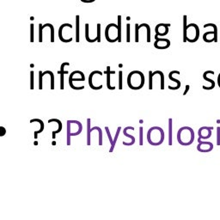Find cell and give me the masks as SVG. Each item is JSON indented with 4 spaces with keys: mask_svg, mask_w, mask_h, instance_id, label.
<instances>
[{
    "mask_svg": "<svg viewBox=\"0 0 220 220\" xmlns=\"http://www.w3.org/2000/svg\"><path fill=\"white\" fill-rule=\"evenodd\" d=\"M177 141L182 146H188L192 144L195 139V132L190 126H182L177 132Z\"/></svg>",
    "mask_w": 220,
    "mask_h": 220,
    "instance_id": "obj_3",
    "label": "cell"
},
{
    "mask_svg": "<svg viewBox=\"0 0 220 220\" xmlns=\"http://www.w3.org/2000/svg\"><path fill=\"white\" fill-rule=\"evenodd\" d=\"M82 3H93L95 2L96 0H81Z\"/></svg>",
    "mask_w": 220,
    "mask_h": 220,
    "instance_id": "obj_25",
    "label": "cell"
},
{
    "mask_svg": "<svg viewBox=\"0 0 220 220\" xmlns=\"http://www.w3.org/2000/svg\"><path fill=\"white\" fill-rule=\"evenodd\" d=\"M76 24H77V28H76V41L79 42V16H76Z\"/></svg>",
    "mask_w": 220,
    "mask_h": 220,
    "instance_id": "obj_19",
    "label": "cell"
},
{
    "mask_svg": "<svg viewBox=\"0 0 220 220\" xmlns=\"http://www.w3.org/2000/svg\"><path fill=\"white\" fill-rule=\"evenodd\" d=\"M187 16H183V42L193 43L199 40V28L195 23H187Z\"/></svg>",
    "mask_w": 220,
    "mask_h": 220,
    "instance_id": "obj_1",
    "label": "cell"
},
{
    "mask_svg": "<svg viewBox=\"0 0 220 220\" xmlns=\"http://www.w3.org/2000/svg\"><path fill=\"white\" fill-rule=\"evenodd\" d=\"M145 77L143 72L140 71H132L127 76V85L131 89L138 90L141 89L144 85Z\"/></svg>",
    "mask_w": 220,
    "mask_h": 220,
    "instance_id": "obj_5",
    "label": "cell"
},
{
    "mask_svg": "<svg viewBox=\"0 0 220 220\" xmlns=\"http://www.w3.org/2000/svg\"><path fill=\"white\" fill-rule=\"evenodd\" d=\"M173 144V120L169 119V145Z\"/></svg>",
    "mask_w": 220,
    "mask_h": 220,
    "instance_id": "obj_16",
    "label": "cell"
},
{
    "mask_svg": "<svg viewBox=\"0 0 220 220\" xmlns=\"http://www.w3.org/2000/svg\"><path fill=\"white\" fill-rule=\"evenodd\" d=\"M175 71H171L170 72H169V78L171 80L172 82H174L175 83V86H176V89H178L181 88V81L177 79V78H175V77H173V74H174V72H175Z\"/></svg>",
    "mask_w": 220,
    "mask_h": 220,
    "instance_id": "obj_17",
    "label": "cell"
},
{
    "mask_svg": "<svg viewBox=\"0 0 220 220\" xmlns=\"http://www.w3.org/2000/svg\"><path fill=\"white\" fill-rule=\"evenodd\" d=\"M217 82H218V85L219 86V88H220V73L219 74V76H218V79H217Z\"/></svg>",
    "mask_w": 220,
    "mask_h": 220,
    "instance_id": "obj_26",
    "label": "cell"
},
{
    "mask_svg": "<svg viewBox=\"0 0 220 220\" xmlns=\"http://www.w3.org/2000/svg\"><path fill=\"white\" fill-rule=\"evenodd\" d=\"M104 34L106 40L110 43L121 41V16L120 15L118 16V24L109 23V25H107Z\"/></svg>",
    "mask_w": 220,
    "mask_h": 220,
    "instance_id": "obj_2",
    "label": "cell"
},
{
    "mask_svg": "<svg viewBox=\"0 0 220 220\" xmlns=\"http://www.w3.org/2000/svg\"><path fill=\"white\" fill-rule=\"evenodd\" d=\"M210 72V71H205L204 73H203V78L206 80V82H208L210 83V87H209V90H211V89H213L215 88V86H216V82L215 81L212 79V78H210L209 77H208V73Z\"/></svg>",
    "mask_w": 220,
    "mask_h": 220,
    "instance_id": "obj_15",
    "label": "cell"
},
{
    "mask_svg": "<svg viewBox=\"0 0 220 220\" xmlns=\"http://www.w3.org/2000/svg\"><path fill=\"white\" fill-rule=\"evenodd\" d=\"M189 89H190V86H189V85H186V90H185V92L183 93V95H184V96L187 95V91L189 90Z\"/></svg>",
    "mask_w": 220,
    "mask_h": 220,
    "instance_id": "obj_24",
    "label": "cell"
},
{
    "mask_svg": "<svg viewBox=\"0 0 220 220\" xmlns=\"http://www.w3.org/2000/svg\"><path fill=\"white\" fill-rule=\"evenodd\" d=\"M207 27H213V31H207L203 34V41L206 43L211 42H218V27L214 23H206L204 25V28H206Z\"/></svg>",
    "mask_w": 220,
    "mask_h": 220,
    "instance_id": "obj_7",
    "label": "cell"
},
{
    "mask_svg": "<svg viewBox=\"0 0 220 220\" xmlns=\"http://www.w3.org/2000/svg\"><path fill=\"white\" fill-rule=\"evenodd\" d=\"M165 132L160 126H152L147 132V141L153 146H158L164 143Z\"/></svg>",
    "mask_w": 220,
    "mask_h": 220,
    "instance_id": "obj_4",
    "label": "cell"
},
{
    "mask_svg": "<svg viewBox=\"0 0 220 220\" xmlns=\"http://www.w3.org/2000/svg\"><path fill=\"white\" fill-rule=\"evenodd\" d=\"M131 41V25L130 23L126 24V42H130Z\"/></svg>",
    "mask_w": 220,
    "mask_h": 220,
    "instance_id": "obj_21",
    "label": "cell"
},
{
    "mask_svg": "<svg viewBox=\"0 0 220 220\" xmlns=\"http://www.w3.org/2000/svg\"><path fill=\"white\" fill-rule=\"evenodd\" d=\"M139 145H143V127H139Z\"/></svg>",
    "mask_w": 220,
    "mask_h": 220,
    "instance_id": "obj_22",
    "label": "cell"
},
{
    "mask_svg": "<svg viewBox=\"0 0 220 220\" xmlns=\"http://www.w3.org/2000/svg\"><path fill=\"white\" fill-rule=\"evenodd\" d=\"M123 72L122 71H119V82H118V87L119 89L121 90L122 89V86H123Z\"/></svg>",
    "mask_w": 220,
    "mask_h": 220,
    "instance_id": "obj_20",
    "label": "cell"
},
{
    "mask_svg": "<svg viewBox=\"0 0 220 220\" xmlns=\"http://www.w3.org/2000/svg\"><path fill=\"white\" fill-rule=\"evenodd\" d=\"M213 127H210V126H201L198 130V135H199V138L200 140H206L208 138H210L213 133Z\"/></svg>",
    "mask_w": 220,
    "mask_h": 220,
    "instance_id": "obj_12",
    "label": "cell"
},
{
    "mask_svg": "<svg viewBox=\"0 0 220 220\" xmlns=\"http://www.w3.org/2000/svg\"><path fill=\"white\" fill-rule=\"evenodd\" d=\"M197 150H198V151L202 152V153L210 152V151H212L213 150V144L210 141L198 139Z\"/></svg>",
    "mask_w": 220,
    "mask_h": 220,
    "instance_id": "obj_10",
    "label": "cell"
},
{
    "mask_svg": "<svg viewBox=\"0 0 220 220\" xmlns=\"http://www.w3.org/2000/svg\"><path fill=\"white\" fill-rule=\"evenodd\" d=\"M170 27V24L169 23H159L155 28L156 35L158 36H165L169 34V29Z\"/></svg>",
    "mask_w": 220,
    "mask_h": 220,
    "instance_id": "obj_13",
    "label": "cell"
},
{
    "mask_svg": "<svg viewBox=\"0 0 220 220\" xmlns=\"http://www.w3.org/2000/svg\"><path fill=\"white\" fill-rule=\"evenodd\" d=\"M105 130H106V132H107V135H108V138H109V140L110 143L109 152H113L114 150L115 144H116L117 143L118 138L120 136V130H121V126H118L116 132H114V135H112V133H111V132H110L109 127V126H106V127H105Z\"/></svg>",
    "mask_w": 220,
    "mask_h": 220,
    "instance_id": "obj_8",
    "label": "cell"
},
{
    "mask_svg": "<svg viewBox=\"0 0 220 220\" xmlns=\"http://www.w3.org/2000/svg\"><path fill=\"white\" fill-rule=\"evenodd\" d=\"M65 65H70V64L69 63H64V64H62L61 65V70L59 71V73H61V79H60V89H64V74L68 73L66 71H64V66Z\"/></svg>",
    "mask_w": 220,
    "mask_h": 220,
    "instance_id": "obj_18",
    "label": "cell"
},
{
    "mask_svg": "<svg viewBox=\"0 0 220 220\" xmlns=\"http://www.w3.org/2000/svg\"><path fill=\"white\" fill-rule=\"evenodd\" d=\"M217 145H220V127L217 128Z\"/></svg>",
    "mask_w": 220,
    "mask_h": 220,
    "instance_id": "obj_23",
    "label": "cell"
},
{
    "mask_svg": "<svg viewBox=\"0 0 220 220\" xmlns=\"http://www.w3.org/2000/svg\"><path fill=\"white\" fill-rule=\"evenodd\" d=\"M154 47L157 49H167L170 47V41L166 38H159V36L155 34Z\"/></svg>",
    "mask_w": 220,
    "mask_h": 220,
    "instance_id": "obj_11",
    "label": "cell"
},
{
    "mask_svg": "<svg viewBox=\"0 0 220 220\" xmlns=\"http://www.w3.org/2000/svg\"><path fill=\"white\" fill-rule=\"evenodd\" d=\"M105 73L107 74V88L110 89V90H114L115 89V85H114V82H115L114 74H115V71H111L110 66H108Z\"/></svg>",
    "mask_w": 220,
    "mask_h": 220,
    "instance_id": "obj_9",
    "label": "cell"
},
{
    "mask_svg": "<svg viewBox=\"0 0 220 220\" xmlns=\"http://www.w3.org/2000/svg\"><path fill=\"white\" fill-rule=\"evenodd\" d=\"M123 134L126 136V137L129 138H130V141L129 142H126V141H123V144L125 146H131L132 144H134L135 143V138L133 137L132 135H131L128 133V126L125 127L123 130Z\"/></svg>",
    "mask_w": 220,
    "mask_h": 220,
    "instance_id": "obj_14",
    "label": "cell"
},
{
    "mask_svg": "<svg viewBox=\"0 0 220 220\" xmlns=\"http://www.w3.org/2000/svg\"><path fill=\"white\" fill-rule=\"evenodd\" d=\"M103 73L100 71H94L89 77V87L92 89L98 90L103 89Z\"/></svg>",
    "mask_w": 220,
    "mask_h": 220,
    "instance_id": "obj_6",
    "label": "cell"
}]
</instances>
